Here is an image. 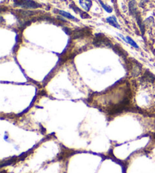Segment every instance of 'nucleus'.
<instances>
[{
	"label": "nucleus",
	"mask_w": 155,
	"mask_h": 173,
	"mask_svg": "<svg viewBox=\"0 0 155 173\" xmlns=\"http://www.w3.org/2000/svg\"><path fill=\"white\" fill-rule=\"evenodd\" d=\"M118 35L120 36L121 38H122L123 40L124 41H125V42H126L127 43L130 44V45H131L132 46V47L135 48V49H139V46H138L137 43L135 42V41H134L133 40H132V39L131 38V37H130L129 36H126V37H123V35L119 34V33H118Z\"/></svg>",
	"instance_id": "nucleus-4"
},
{
	"label": "nucleus",
	"mask_w": 155,
	"mask_h": 173,
	"mask_svg": "<svg viewBox=\"0 0 155 173\" xmlns=\"http://www.w3.org/2000/svg\"><path fill=\"white\" fill-rule=\"evenodd\" d=\"M59 15H61V16L64 17V18H68V19H70V20H73V21H78V19L77 18H75L74 16H73V15H71L70 13L67 12V11H62V10H60V11H58Z\"/></svg>",
	"instance_id": "nucleus-6"
},
{
	"label": "nucleus",
	"mask_w": 155,
	"mask_h": 173,
	"mask_svg": "<svg viewBox=\"0 0 155 173\" xmlns=\"http://www.w3.org/2000/svg\"><path fill=\"white\" fill-rule=\"evenodd\" d=\"M70 8H71L72 9H73V11H75L76 13H78V14H80V17L82 18H89V15H88L87 13L85 12V11H81L80 9H79L78 7H77V6H75L74 4H72V5H70Z\"/></svg>",
	"instance_id": "nucleus-3"
},
{
	"label": "nucleus",
	"mask_w": 155,
	"mask_h": 173,
	"mask_svg": "<svg viewBox=\"0 0 155 173\" xmlns=\"http://www.w3.org/2000/svg\"><path fill=\"white\" fill-rule=\"evenodd\" d=\"M15 5L16 6L24 8V9H38L41 7L40 4L37 3L33 0H15Z\"/></svg>",
	"instance_id": "nucleus-1"
},
{
	"label": "nucleus",
	"mask_w": 155,
	"mask_h": 173,
	"mask_svg": "<svg viewBox=\"0 0 155 173\" xmlns=\"http://www.w3.org/2000/svg\"><path fill=\"white\" fill-rule=\"evenodd\" d=\"M106 21L108 22L109 24H111V26H113V27H117V28H120V24H119L118 22H117V18H115L114 16L108 17V18H107V19H106Z\"/></svg>",
	"instance_id": "nucleus-5"
},
{
	"label": "nucleus",
	"mask_w": 155,
	"mask_h": 173,
	"mask_svg": "<svg viewBox=\"0 0 155 173\" xmlns=\"http://www.w3.org/2000/svg\"><path fill=\"white\" fill-rule=\"evenodd\" d=\"M80 5L83 9V10H85L86 11H89L91 9L92 2L91 0H80Z\"/></svg>",
	"instance_id": "nucleus-2"
},
{
	"label": "nucleus",
	"mask_w": 155,
	"mask_h": 173,
	"mask_svg": "<svg viewBox=\"0 0 155 173\" xmlns=\"http://www.w3.org/2000/svg\"><path fill=\"white\" fill-rule=\"evenodd\" d=\"M99 2H100L101 6H102L103 9H104V10H105V11H107V12H108V13H111L112 12V11H113V9H112V8L111 7V6L105 5V4H104V2H103L102 1H101V0H99Z\"/></svg>",
	"instance_id": "nucleus-7"
}]
</instances>
